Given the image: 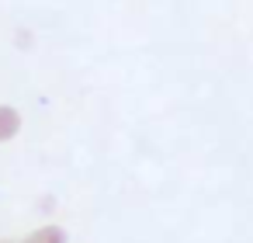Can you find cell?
<instances>
[{
	"instance_id": "6da1fadb",
	"label": "cell",
	"mask_w": 253,
	"mask_h": 243,
	"mask_svg": "<svg viewBox=\"0 0 253 243\" xmlns=\"http://www.w3.org/2000/svg\"><path fill=\"white\" fill-rule=\"evenodd\" d=\"M14 243H70V233L63 226H56V222H45V226L25 233L21 240H14Z\"/></svg>"
},
{
	"instance_id": "3957f363",
	"label": "cell",
	"mask_w": 253,
	"mask_h": 243,
	"mask_svg": "<svg viewBox=\"0 0 253 243\" xmlns=\"http://www.w3.org/2000/svg\"><path fill=\"white\" fill-rule=\"evenodd\" d=\"M39 208H42V212H52V208H56V198H49V194H45V198L39 201Z\"/></svg>"
},
{
	"instance_id": "277c9868",
	"label": "cell",
	"mask_w": 253,
	"mask_h": 243,
	"mask_svg": "<svg viewBox=\"0 0 253 243\" xmlns=\"http://www.w3.org/2000/svg\"><path fill=\"white\" fill-rule=\"evenodd\" d=\"M0 243H14V240H0Z\"/></svg>"
},
{
	"instance_id": "7a4b0ae2",
	"label": "cell",
	"mask_w": 253,
	"mask_h": 243,
	"mask_svg": "<svg viewBox=\"0 0 253 243\" xmlns=\"http://www.w3.org/2000/svg\"><path fill=\"white\" fill-rule=\"evenodd\" d=\"M21 132V111L11 104H0V143H11Z\"/></svg>"
}]
</instances>
